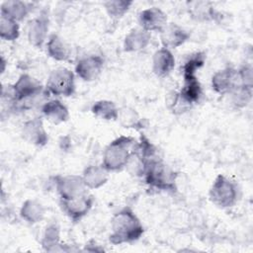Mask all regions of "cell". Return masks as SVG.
Here are the masks:
<instances>
[{
  "label": "cell",
  "instance_id": "obj_1",
  "mask_svg": "<svg viewBox=\"0 0 253 253\" xmlns=\"http://www.w3.org/2000/svg\"><path fill=\"white\" fill-rule=\"evenodd\" d=\"M143 233V224L132 209L123 208L112 216L109 241L113 245L133 243L139 240Z\"/></svg>",
  "mask_w": 253,
  "mask_h": 253
},
{
  "label": "cell",
  "instance_id": "obj_2",
  "mask_svg": "<svg viewBox=\"0 0 253 253\" xmlns=\"http://www.w3.org/2000/svg\"><path fill=\"white\" fill-rule=\"evenodd\" d=\"M136 140L129 135H120L113 139L104 149L102 165L111 173L126 167L132 156Z\"/></svg>",
  "mask_w": 253,
  "mask_h": 253
},
{
  "label": "cell",
  "instance_id": "obj_3",
  "mask_svg": "<svg viewBox=\"0 0 253 253\" xmlns=\"http://www.w3.org/2000/svg\"><path fill=\"white\" fill-rule=\"evenodd\" d=\"M141 177L151 188L164 192L177 190V173L158 157L145 162Z\"/></svg>",
  "mask_w": 253,
  "mask_h": 253
},
{
  "label": "cell",
  "instance_id": "obj_4",
  "mask_svg": "<svg viewBox=\"0 0 253 253\" xmlns=\"http://www.w3.org/2000/svg\"><path fill=\"white\" fill-rule=\"evenodd\" d=\"M42 93L45 94L42 84L34 76L23 73L14 84L9 86L8 101L13 107L23 109L24 105L34 102Z\"/></svg>",
  "mask_w": 253,
  "mask_h": 253
},
{
  "label": "cell",
  "instance_id": "obj_5",
  "mask_svg": "<svg viewBox=\"0 0 253 253\" xmlns=\"http://www.w3.org/2000/svg\"><path fill=\"white\" fill-rule=\"evenodd\" d=\"M209 199L219 209L232 208L239 199V187L232 179L219 174L211 183L209 190Z\"/></svg>",
  "mask_w": 253,
  "mask_h": 253
},
{
  "label": "cell",
  "instance_id": "obj_6",
  "mask_svg": "<svg viewBox=\"0 0 253 253\" xmlns=\"http://www.w3.org/2000/svg\"><path fill=\"white\" fill-rule=\"evenodd\" d=\"M76 91V75L66 67H57L50 71L44 86V92L54 97H71Z\"/></svg>",
  "mask_w": 253,
  "mask_h": 253
},
{
  "label": "cell",
  "instance_id": "obj_7",
  "mask_svg": "<svg viewBox=\"0 0 253 253\" xmlns=\"http://www.w3.org/2000/svg\"><path fill=\"white\" fill-rule=\"evenodd\" d=\"M53 183L55 191L59 197V201L80 197L90 191L85 186L81 175H56L53 177Z\"/></svg>",
  "mask_w": 253,
  "mask_h": 253
},
{
  "label": "cell",
  "instance_id": "obj_8",
  "mask_svg": "<svg viewBox=\"0 0 253 253\" xmlns=\"http://www.w3.org/2000/svg\"><path fill=\"white\" fill-rule=\"evenodd\" d=\"M49 15L46 10H42L34 17L27 25V40L29 43L37 48H42L49 37Z\"/></svg>",
  "mask_w": 253,
  "mask_h": 253
},
{
  "label": "cell",
  "instance_id": "obj_9",
  "mask_svg": "<svg viewBox=\"0 0 253 253\" xmlns=\"http://www.w3.org/2000/svg\"><path fill=\"white\" fill-rule=\"evenodd\" d=\"M94 202L95 198L89 192L80 197H76L70 200L59 201V205L65 215L73 222H77L90 212L93 208Z\"/></svg>",
  "mask_w": 253,
  "mask_h": 253
},
{
  "label": "cell",
  "instance_id": "obj_10",
  "mask_svg": "<svg viewBox=\"0 0 253 253\" xmlns=\"http://www.w3.org/2000/svg\"><path fill=\"white\" fill-rule=\"evenodd\" d=\"M105 60L101 55L90 54L80 58L74 67L75 75L84 82L95 81L102 73Z\"/></svg>",
  "mask_w": 253,
  "mask_h": 253
},
{
  "label": "cell",
  "instance_id": "obj_11",
  "mask_svg": "<svg viewBox=\"0 0 253 253\" xmlns=\"http://www.w3.org/2000/svg\"><path fill=\"white\" fill-rule=\"evenodd\" d=\"M238 85H240L238 71L232 66L215 71L211 79V89L219 95H229Z\"/></svg>",
  "mask_w": 253,
  "mask_h": 253
},
{
  "label": "cell",
  "instance_id": "obj_12",
  "mask_svg": "<svg viewBox=\"0 0 253 253\" xmlns=\"http://www.w3.org/2000/svg\"><path fill=\"white\" fill-rule=\"evenodd\" d=\"M21 134L28 143L37 147H43L48 142V133L42 117H35L26 121L22 126Z\"/></svg>",
  "mask_w": 253,
  "mask_h": 253
},
{
  "label": "cell",
  "instance_id": "obj_13",
  "mask_svg": "<svg viewBox=\"0 0 253 253\" xmlns=\"http://www.w3.org/2000/svg\"><path fill=\"white\" fill-rule=\"evenodd\" d=\"M137 21L138 27L144 31L150 34L152 32L161 33L168 24V17L162 9L152 6L141 10L138 13Z\"/></svg>",
  "mask_w": 253,
  "mask_h": 253
},
{
  "label": "cell",
  "instance_id": "obj_14",
  "mask_svg": "<svg viewBox=\"0 0 253 253\" xmlns=\"http://www.w3.org/2000/svg\"><path fill=\"white\" fill-rule=\"evenodd\" d=\"M159 35L162 46L170 50L180 47L191 38L189 31L176 23H168Z\"/></svg>",
  "mask_w": 253,
  "mask_h": 253
},
{
  "label": "cell",
  "instance_id": "obj_15",
  "mask_svg": "<svg viewBox=\"0 0 253 253\" xmlns=\"http://www.w3.org/2000/svg\"><path fill=\"white\" fill-rule=\"evenodd\" d=\"M176 64L175 56L172 50L161 46L152 55L151 68L155 76L164 78L168 76L174 69Z\"/></svg>",
  "mask_w": 253,
  "mask_h": 253
},
{
  "label": "cell",
  "instance_id": "obj_16",
  "mask_svg": "<svg viewBox=\"0 0 253 253\" xmlns=\"http://www.w3.org/2000/svg\"><path fill=\"white\" fill-rule=\"evenodd\" d=\"M41 113L42 118L55 126L67 122L70 117L68 108L59 99H51L44 102L41 107Z\"/></svg>",
  "mask_w": 253,
  "mask_h": 253
},
{
  "label": "cell",
  "instance_id": "obj_17",
  "mask_svg": "<svg viewBox=\"0 0 253 253\" xmlns=\"http://www.w3.org/2000/svg\"><path fill=\"white\" fill-rule=\"evenodd\" d=\"M151 41V34L140 27L132 28L125 37L123 49L125 52L133 53L145 49Z\"/></svg>",
  "mask_w": 253,
  "mask_h": 253
},
{
  "label": "cell",
  "instance_id": "obj_18",
  "mask_svg": "<svg viewBox=\"0 0 253 253\" xmlns=\"http://www.w3.org/2000/svg\"><path fill=\"white\" fill-rule=\"evenodd\" d=\"M81 177L89 190H97L107 184L110 172L102 164H91L83 170Z\"/></svg>",
  "mask_w": 253,
  "mask_h": 253
},
{
  "label": "cell",
  "instance_id": "obj_19",
  "mask_svg": "<svg viewBox=\"0 0 253 253\" xmlns=\"http://www.w3.org/2000/svg\"><path fill=\"white\" fill-rule=\"evenodd\" d=\"M187 8L190 17L199 22L216 21L219 17L217 10L209 1H190L187 2Z\"/></svg>",
  "mask_w": 253,
  "mask_h": 253
},
{
  "label": "cell",
  "instance_id": "obj_20",
  "mask_svg": "<svg viewBox=\"0 0 253 253\" xmlns=\"http://www.w3.org/2000/svg\"><path fill=\"white\" fill-rule=\"evenodd\" d=\"M47 55L55 61H68L71 56V47L57 34H50L45 43Z\"/></svg>",
  "mask_w": 253,
  "mask_h": 253
},
{
  "label": "cell",
  "instance_id": "obj_21",
  "mask_svg": "<svg viewBox=\"0 0 253 253\" xmlns=\"http://www.w3.org/2000/svg\"><path fill=\"white\" fill-rule=\"evenodd\" d=\"M32 9V4L28 2L21 0H9L2 2L0 14L20 23L30 15Z\"/></svg>",
  "mask_w": 253,
  "mask_h": 253
},
{
  "label": "cell",
  "instance_id": "obj_22",
  "mask_svg": "<svg viewBox=\"0 0 253 253\" xmlns=\"http://www.w3.org/2000/svg\"><path fill=\"white\" fill-rule=\"evenodd\" d=\"M21 218L29 224L41 222L45 215L44 206L35 199H27L20 208Z\"/></svg>",
  "mask_w": 253,
  "mask_h": 253
},
{
  "label": "cell",
  "instance_id": "obj_23",
  "mask_svg": "<svg viewBox=\"0 0 253 253\" xmlns=\"http://www.w3.org/2000/svg\"><path fill=\"white\" fill-rule=\"evenodd\" d=\"M117 122L124 127L127 129H135L140 130L145 127V120L141 118L139 113L129 107V106H124L119 108V117Z\"/></svg>",
  "mask_w": 253,
  "mask_h": 253
},
{
  "label": "cell",
  "instance_id": "obj_24",
  "mask_svg": "<svg viewBox=\"0 0 253 253\" xmlns=\"http://www.w3.org/2000/svg\"><path fill=\"white\" fill-rule=\"evenodd\" d=\"M91 113L94 117L107 121L116 122L119 117V108L115 102L107 99L96 101L91 106Z\"/></svg>",
  "mask_w": 253,
  "mask_h": 253
},
{
  "label": "cell",
  "instance_id": "obj_25",
  "mask_svg": "<svg viewBox=\"0 0 253 253\" xmlns=\"http://www.w3.org/2000/svg\"><path fill=\"white\" fill-rule=\"evenodd\" d=\"M42 247L43 250L48 252H56V251H67L62 246L60 241V229L57 224L51 223L48 224L42 233V237L41 240Z\"/></svg>",
  "mask_w": 253,
  "mask_h": 253
},
{
  "label": "cell",
  "instance_id": "obj_26",
  "mask_svg": "<svg viewBox=\"0 0 253 253\" xmlns=\"http://www.w3.org/2000/svg\"><path fill=\"white\" fill-rule=\"evenodd\" d=\"M183 86L179 91L181 97L191 106L198 103L203 95V88L197 76L183 78Z\"/></svg>",
  "mask_w": 253,
  "mask_h": 253
},
{
  "label": "cell",
  "instance_id": "obj_27",
  "mask_svg": "<svg viewBox=\"0 0 253 253\" xmlns=\"http://www.w3.org/2000/svg\"><path fill=\"white\" fill-rule=\"evenodd\" d=\"M133 1L130 0H108L103 3L104 9L113 21L121 20L130 10Z\"/></svg>",
  "mask_w": 253,
  "mask_h": 253
},
{
  "label": "cell",
  "instance_id": "obj_28",
  "mask_svg": "<svg viewBox=\"0 0 253 253\" xmlns=\"http://www.w3.org/2000/svg\"><path fill=\"white\" fill-rule=\"evenodd\" d=\"M206 52L205 51H196L190 54L182 65V75L185 77L197 76V72L205 65L206 63Z\"/></svg>",
  "mask_w": 253,
  "mask_h": 253
},
{
  "label": "cell",
  "instance_id": "obj_29",
  "mask_svg": "<svg viewBox=\"0 0 253 253\" xmlns=\"http://www.w3.org/2000/svg\"><path fill=\"white\" fill-rule=\"evenodd\" d=\"M20 37V24L0 14V38L5 42H15Z\"/></svg>",
  "mask_w": 253,
  "mask_h": 253
},
{
  "label": "cell",
  "instance_id": "obj_30",
  "mask_svg": "<svg viewBox=\"0 0 253 253\" xmlns=\"http://www.w3.org/2000/svg\"><path fill=\"white\" fill-rule=\"evenodd\" d=\"M231 96V103L237 109H243L247 107L253 95V87L238 85L230 94Z\"/></svg>",
  "mask_w": 253,
  "mask_h": 253
},
{
  "label": "cell",
  "instance_id": "obj_31",
  "mask_svg": "<svg viewBox=\"0 0 253 253\" xmlns=\"http://www.w3.org/2000/svg\"><path fill=\"white\" fill-rule=\"evenodd\" d=\"M238 77L240 85L253 87V69L252 66L249 64L242 65L240 68L237 69Z\"/></svg>",
  "mask_w": 253,
  "mask_h": 253
},
{
  "label": "cell",
  "instance_id": "obj_32",
  "mask_svg": "<svg viewBox=\"0 0 253 253\" xmlns=\"http://www.w3.org/2000/svg\"><path fill=\"white\" fill-rule=\"evenodd\" d=\"M1 64H2V68H1V72L4 73L5 72V69H6V60L4 58V56H1Z\"/></svg>",
  "mask_w": 253,
  "mask_h": 253
}]
</instances>
